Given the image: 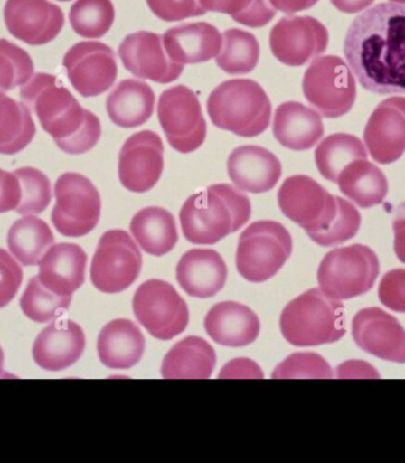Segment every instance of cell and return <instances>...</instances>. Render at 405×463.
Masks as SVG:
<instances>
[{"label":"cell","mask_w":405,"mask_h":463,"mask_svg":"<svg viewBox=\"0 0 405 463\" xmlns=\"http://www.w3.org/2000/svg\"><path fill=\"white\" fill-rule=\"evenodd\" d=\"M344 55L366 90L405 94V5L381 3L359 14L344 42Z\"/></svg>","instance_id":"1"},{"label":"cell","mask_w":405,"mask_h":463,"mask_svg":"<svg viewBox=\"0 0 405 463\" xmlns=\"http://www.w3.org/2000/svg\"><path fill=\"white\" fill-rule=\"evenodd\" d=\"M21 98L68 155H83L100 140V118L83 109L56 76L37 72L23 86Z\"/></svg>","instance_id":"2"},{"label":"cell","mask_w":405,"mask_h":463,"mask_svg":"<svg viewBox=\"0 0 405 463\" xmlns=\"http://www.w3.org/2000/svg\"><path fill=\"white\" fill-rule=\"evenodd\" d=\"M251 216L246 194L229 184H215L186 199L179 213L189 242L212 246L240 231Z\"/></svg>","instance_id":"3"},{"label":"cell","mask_w":405,"mask_h":463,"mask_svg":"<svg viewBox=\"0 0 405 463\" xmlns=\"http://www.w3.org/2000/svg\"><path fill=\"white\" fill-rule=\"evenodd\" d=\"M282 335L297 347L334 344L346 333L345 308L318 288L294 298L281 313Z\"/></svg>","instance_id":"4"},{"label":"cell","mask_w":405,"mask_h":463,"mask_svg":"<svg viewBox=\"0 0 405 463\" xmlns=\"http://www.w3.org/2000/svg\"><path fill=\"white\" fill-rule=\"evenodd\" d=\"M206 107L212 124L235 136L254 137L269 128L270 99L253 80L234 79L221 83L209 95Z\"/></svg>","instance_id":"5"},{"label":"cell","mask_w":405,"mask_h":463,"mask_svg":"<svg viewBox=\"0 0 405 463\" xmlns=\"http://www.w3.org/2000/svg\"><path fill=\"white\" fill-rule=\"evenodd\" d=\"M292 251V236L284 225L275 221L255 222L240 233L237 270L247 281L265 282L278 273Z\"/></svg>","instance_id":"6"},{"label":"cell","mask_w":405,"mask_h":463,"mask_svg":"<svg viewBox=\"0 0 405 463\" xmlns=\"http://www.w3.org/2000/svg\"><path fill=\"white\" fill-rule=\"evenodd\" d=\"M344 201L345 199L334 196L315 179L304 175L286 179L278 193L282 213L300 225L312 241L331 228Z\"/></svg>","instance_id":"7"},{"label":"cell","mask_w":405,"mask_h":463,"mask_svg":"<svg viewBox=\"0 0 405 463\" xmlns=\"http://www.w3.org/2000/svg\"><path fill=\"white\" fill-rule=\"evenodd\" d=\"M380 274V260L372 249L353 244L328 252L318 269L321 292L335 300H349L372 288Z\"/></svg>","instance_id":"8"},{"label":"cell","mask_w":405,"mask_h":463,"mask_svg":"<svg viewBox=\"0 0 405 463\" xmlns=\"http://www.w3.org/2000/svg\"><path fill=\"white\" fill-rule=\"evenodd\" d=\"M303 90L309 105L327 118L349 113L357 98V86L350 67L339 56L318 57L306 71Z\"/></svg>","instance_id":"9"},{"label":"cell","mask_w":405,"mask_h":463,"mask_svg":"<svg viewBox=\"0 0 405 463\" xmlns=\"http://www.w3.org/2000/svg\"><path fill=\"white\" fill-rule=\"evenodd\" d=\"M56 204L52 213L56 231L67 237L88 235L101 216V196L85 175L68 172L55 184Z\"/></svg>","instance_id":"10"},{"label":"cell","mask_w":405,"mask_h":463,"mask_svg":"<svg viewBox=\"0 0 405 463\" xmlns=\"http://www.w3.org/2000/svg\"><path fill=\"white\" fill-rule=\"evenodd\" d=\"M141 267L143 256L135 241L127 232L114 229L99 241L91 261V282L102 293H121L136 282Z\"/></svg>","instance_id":"11"},{"label":"cell","mask_w":405,"mask_h":463,"mask_svg":"<svg viewBox=\"0 0 405 463\" xmlns=\"http://www.w3.org/2000/svg\"><path fill=\"white\" fill-rule=\"evenodd\" d=\"M158 118L175 151L187 155L204 144L208 129L201 102L184 84L163 91L158 102Z\"/></svg>","instance_id":"12"},{"label":"cell","mask_w":405,"mask_h":463,"mask_svg":"<svg viewBox=\"0 0 405 463\" xmlns=\"http://www.w3.org/2000/svg\"><path fill=\"white\" fill-rule=\"evenodd\" d=\"M133 311L152 336L171 340L185 331L189 308L174 287L163 280H148L133 297Z\"/></svg>","instance_id":"13"},{"label":"cell","mask_w":405,"mask_h":463,"mask_svg":"<svg viewBox=\"0 0 405 463\" xmlns=\"http://www.w3.org/2000/svg\"><path fill=\"white\" fill-rule=\"evenodd\" d=\"M69 82L83 98H95L113 87L118 78L116 53L101 42H80L63 57Z\"/></svg>","instance_id":"14"},{"label":"cell","mask_w":405,"mask_h":463,"mask_svg":"<svg viewBox=\"0 0 405 463\" xmlns=\"http://www.w3.org/2000/svg\"><path fill=\"white\" fill-rule=\"evenodd\" d=\"M326 26L309 16L281 18L271 29V52L281 63L289 67L305 66L326 52L328 47Z\"/></svg>","instance_id":"15"},{"label":"cell","mask_w":405,"mask_h":463,"mask_svg":"<svg viewBox=\"0 0 405 463\" xmlns=\"http://www.w3.org/2000/svg\"><path fill=\"white\" fill-rule=\"evenodd\" d=\"M118 179L132 193H147L164 171V145L159 134L141 131L129 137L118 155Z\"/></svg>","instance_id":"16"},{"label":"cell","mask_w":405,"mask_h":463,"mask_svg":"<svg viewBox=\"0 0 405 463\" xmlns=\"http://www.w3.org/2000/svg\"><path fill=\"white\" fill-rule=\"evenodd\" d=\"M118 57L131 74L156 83L174 82L184 71L167 55L163 36L150 32L128 34L118 47Z\"/></svg>","instance_id":"17"},{"label":"cell","mask_w":405,"mask_h":463,"mask_svg":"<svg viewBox=\"0 0 405 463\" xmlns=\"http://www.w3.org/2000/svg\"><path fill=\"white\" fill-rule=\"evenodd\" d=\"M4 21L9 33L29 45H43L62 32L64 14L48 0H7Z\"/></svg>","instance_id":"18"},{"label":"cell","mask_w":405,"mask_h":463,"mask_svg":"<svg viewBox=\"0 0 405 463\" xmlns=\"http://www.w3.org/2000/svg\"><path fill=\"white\" fill-rule=\"evenodd\" d=\"M353 336L363 351L383 361L405 363V330L383 309H362L353 320Z\"/></svg>","instance_id":"19"},{"label":"cell","mask_w":405,"mask_h":463,"mask_svg":"<svg viewBox=\"0 0 405 463\" xmlns=\"http://www.w3.org/2000/svg\"><path fill=\"white\" fill-rule=\"evenodd\" d=\"M364 143L378 164L389 165L405 152V98H390L373 110L364 129Z\"/></svg>","instance_id":"20"},{"label":"cell","mask_w":405,"mask_h":463,"mask_svg":"<svg viewBox=\"0 0 405 463\" xmlns=\"http://www.w3.org/2000/svg\"><path fill=\"white\" fill-rule=\"evenodd\" d=\"M228 175L237 189L250 194L273 190L282 175L278 156L256 145L240 146L228 158Z\"/></svg>","instance_id":"21"},{"label":"cell","mask_w":405,"mask_h":463,"mask_svg":"<svg viewBox=\"0 0 405 463\" xmlns=\"http://www.w3.org/2000/svg\"><path fill=\"white\" fill-rule=\"evenodd\" d=\"M86 336L71 320L55 321L34 340L33 355L36 364L47 371H63L82 357Z\"/></svg>","instance_id":"22"},{"label":"cell","mask_w":405,"mask_h":463,"mask_svg":"<svg viewBox=\"0 0 405 463\" xmlns=\"http://www.w3.org/2000/svg\"><path fill=\"white\" fill-rule=\"evenodd\" d=\"M87 254L78 244L60 243L49 249L40 262L38 280L60 297H72L85 282Z\"/></svg>","instance_id":"23"},{"label":"cell","mask_w":405,"mask_h":463,"mask_svg":"<svg viewBox=\"0 0 405 463\" xmlns=\"http://www.w3.org/2000/svg\"><path fill=\"white\" fill-rule=\"evenodd\" d=\"M179 286L191 297L208 298L220 293L227 282L228 268L212 249H193L177 265Z\"/></svg>","instance_id":"24"},{"label":"cell","mask_w":405,"mask_h":463,"mask_svg":"<svg viewBox=\"0 0 405 463\" xmlns=\"http://www.w3.org/2000/svg\"><path fill=\"white\" fill-rule=\"evenodd\" d=\"M163 43L171 60L185 66L208 62L219 55L223 38L210 23H185L167 30Z\"/></svg>","instance_id":"25"},{"label":"cell","mask_w":405,"mask_h":463,"mask_svg":"<svg viewBox=\"0 0 405 463\" xmlns=\"http://www.w3.org/2000/svg\"><path fill=\"white\" fill-rule=\"evenodd\" d=\"M204 327L213 342L227 347L250 345L261 331V324L254 311L232 301L213 306L205 317Z\"/></svg>","instance_id":"26"},{"label":"cell","mask_w":405,"mask_h":463,"mask_svg":"<svg viewBox=\"0 0 405 463\" xmlns=\"http://www.w3.org/2000/svg\"><path fill=\"white\" fill-rule=\"evenodd\" d=\"M319 113L301 102L281 103L275 110L273 134L282 146L293 151L311 149L324 136Z\"/></svg>","instance_id":"27"},{"label":"cell","mask_w":405,"mask_h":463,"mask_svg":"<svg viewBox=\"0 0 405 463\" xmlns=\"http://www.w3.org/2000/svg\"><path fill=\"white\" fill-rule=\"evenodd\" d=\"M144 352L145 336L131 320L110 321L99 335V358L108 369H132L141 361Z\"/></svg>","instance_id":"28"},{"label":"cell","mask_w":405,"mask_h":463,"mask_svg":"<svg viewBox=\"0 0 405 463\" xmlns=\"http://www.w3.org/2000/svg\"><path fill=\"white\" fill-rule=\"evenodd\" d=\"M155 107V94L150 84L137 79L124 80L108 95L107 113L113 124L135 128L150 120Z\"/></svg>","instance_id":"29"},{"label":"cell","mask_w":405,"mask_h":463,"mask_svg":"<svg viewBox=\"0 0 405 463\" xmlns=\"http://www.w3.org/2000/svg\"><path fill=\"white\" fill-rule=\"evenodd\" d=\"M212 346L200 336H187L164 358L162 376L166 380H209L216 366Z\"/></svg>","instance_id":"30"},{"label":"cell","mask_w":405,"mask_h":463,"mask_svg":"<svg viewBox=\"0 0 405 463\" xmlns=\"http://www.w3.org/2000/svg\"><path fill=\"white\" fill-rule=\"evenodd\" d=\"M129 228L141 249L152 256L169 254L178 242L174 215L158 206L141 209L132 218Z\"/></svg>","instance_id":"31"},{"label":"cell","mask_w":405,"mask_h":463,"mask_svg":"<svg viewBox=\"0 0 405 463\" xmlns=\"http://www.w3.org/2000/svg\"><path fill=\"white\" fill-rule=\"evenodd\" d=\"M337 184L340 191L362 209L381 204L389 193L383 171L368 159L355 160L344 168Z\"/></svg>","instance_id":"32"},{"label":"cell","mask_w":405,"mask_h":463,"mask_svg":"<svg viewBox=\"0 0 405 463\" xmlns=\"http://www.w3.org/2000/svg\"><path fill=\"white\" fill-rule=\"evenodd\" d=\"M53 242L55 237L49 225L30 215L14 222L7 233L11 254L26 267L38 265Z\"/></svg>","instance_id":"33"},{"label":"cell","mask_w":405,"mask_h":463,"mask_svg":"<svg viewBox=\"0 0 405 463\" xmlns=\"http://www.w3.org/2000/svg\"><path fill=\"white\" fill-rule=\"evenodd\" d=\"M34 134L28 107L0 93V155H17L32 144Z\"/></svg>","instance_id":"34"},{"label":"cell","mask_w":405,"mask_h":463,"mask_svg":"<svg viewBox=\"0 0 405 463\" xmlns=\"http://www.w3.org/2000/svg\"><path fill=\"white\" fill-rule=\"evenodd\" d=\"M316 167L325 179L337 183L344 168L358 159H368V152L357 137L335 133L325 137L315 153Z\"/></svg>","instance_id":"35"},{"label":"cell","mask_w":405,"mask_h":463,"mask_svg":"<svg viewBox=\"0 0 405 463\" xmlns=\"http://www.w3.org/2000/svg\"><path fill=\"white\" fill-rule=\"evenodd\" d=\"M259 60V44L253 33L240 29H229L223 33V43L216 57L221 71L231 75H246L253 71Z\"/></svg>","instance_id":"36"},{"label":"cell","mask_w":405,"mask_h":463,"mask_svg":"<svg viewBox=\"0 0 405 463\" xmlns=\"http://www.w3.org/2000/svg\"><path fill=\"white\" fill-rule=\"evenodd\" d=\"M116 9L112 0H76L71 7L69 21L80 36L97 40L112 28Z\"/></svg>","instance_id":"37"},{"label":"cell","mask_w":405,"mask_h":463,"mask_svg":"<svg viewBox=\"0 0 405 463\" xmlns=\"http://www.w3.org/2000/svg\"><path fill=\"white\" fill-rule=\"evenodd\" d=\"M71 297H60L45 288L37 277L29 281L28 287L21 298L23 313L30 320L38 324L55 320L67 311Z\"/></svg>","instance_id":"38"},{"label":"cell","mask_w":405,"mask_h":463,"mask_svg":"<svg viewBox=\"0 0 405 463\" xmlns=\"http://www.w3.org/2000/svg\"><path fill=\"white\" fill-rule=\"evenodd\" d=\"M208 13L229 14L240 24L250 28H262L273 21L277 11L270 6L269 0H198Z\"/></svg>","instance_id":"39"},{"label":"cell","mask_w":405,"mask_h":463,"mask_svg":"<svg viewBox=\"0 0 405 463\" xmlns=\"http://www.w3.org/2000/svg\"><path fill=\"white\" fill-rule=\"evenodd\" d=\"M21 185V202L16 212L19 215H40L52 202V184L43 172L33 167H22L14 171Z\"/></svg>","instance_id":"40"},{"label":"cell","mask_w":405,"mask_h":463,"mask_svg":"<svg viewBox=\"0 0 405 463\" xmlns=\"http://www.w3.org/2000/svg\"><path fill=\"white\" fill-rule=\"evenodd\" d=\"M33 62L24 49L0 40V93L23 86L33 78Z\"/></svg>","instance_id":"41"},{"label":"cell","mask_w":405,"mask_h":463,"mask_svg":"<svg viewBox=\"0 0 405 463\" xmlns=\"http://www.w3.org/2000/svg\"><path fill=\"white\" fill-rule=\"evenodd\" d=\"M334 377L331 367L323 357L316 354H294L277 366L273 380H292V378H330Z\"/></svg>","instance_id":"42"},{"label":"cell","mask_w":405,"mask_h":463,"mask_svg":"<svg viewBox=\"0 0 405 463\" xmlns=\"http://www.w3.org/2000/svg\"><path fill=\"white\" fill-rule=\"evenodd\" d=\"M361 224V213L350 202L344 201L337 220L334 222V224L326 232L316 237L313 242L325 248L339 246V244L345 243L357 235Z\"/></svg>","instance_id":"43"},{"label":"cell","mask_w":405,"mask_h":463,"mask_svg":"<svg viewBox=\"0 0 405 463\" xmlns=\"http://www.w3.org/2000/svg\"><path fill=\"white\" fill-rule=\"evenodd\" d=\"M156 17L165 22H181L206 14L198 0H146Z\"/></svg>","instance_id":"44"},{"label":"cell","mask_w":405,"mask_h":463,"mask_svg":"<svg viewBox=\"0 0 405 463\" xmlns=\"http://www.w3.org/2000/svg\"><path fill=\"white\" fill-rule=\"evenodd\" d=\"M381 304L397 313H405V269L385 274L378 288Z\"/></svg>","instance_id":"45"},{"label":"cell","mask_w":405,"mask_h":463,"mask_svg":"<svg viewBox=\"0 0 405 463\" xmlns=\"http://www.w3.org/2000/svg\"><path fill=\"white\" fill-rule=\"evenodd\" d=\"M22 281V268L11 258L9 252L0 249V308L14 300Z\"/></svg>","instance_id":"46"},{"label":"cell","mask_w":405,"mask_h":463,"mask_svg":"<svg viewBox=\"0 0 405 463\" xmlns=\"http://www.w3.org/2000/svg\"><path fill=\"white\" fill-rule=\"evenodd\" d=\"M21 202V185L14 172L0 170V213L16 210Z\"/></svg>","instance_id":"47"},{"label":"cell","mask_w":405,"mask_h":463,"mask_svg":"<svg viewBox=\"0 0 405 463\" xmlns=\"http://www.w3.org/2000/svg\"><path fill=\"white\" fill-rule=\"evenodd\" d=\"M243 371L250 373L251 378H259L262 380L263 373L261 369L256 364V363L250 361V359H235L224 366V369L221 371L220 380L221 378H243Z\"/></svg>","instance_id":"48"},{"label":"cell","mask_w":405,"mask_h":463,"mask_svg":"<svg viewBox=\"0 0 405 463\" xmlns=\"http://www.w3.org/2000/svg\"><path fill=\"white\" fill-rule=\"evenodd\" d=\"M393 233H395V252L400 262L405 263V203L397 209L393 220Z\"/></svg>","instance_id":"49"},{"label":"cell","mask_w":405,"mask_h":463,"mask_svg":"<svg viewBox=\"0 0 405 463\" xmlns=\"http://www.w3.org/2000/svg\"><path fill=\"white\" fill-rule=\"evenodd\" d=\"M275 10L293 14L311 9L319 0H269Z\"/></svg>","instance_id":"50"},{"label":"cell","mask_w":405,"mask_h":463,"mask_svg":"<svg viewBox=\"0 0 405 463\" xmlns=\"http://www.w3.org/2000/svg\"><path fill=\"white\" fill-rule=\"evenodd\" d=\"M374 0H331L335 7L342 13L358 14L372 5Z\"/></svg>","instance_id":"51"},{"label":"cell","mask_w":405,"mask_h":463,"mask_svg":"<svg viewBox=\"0 0 405 463\" xmlns=\"http://www.w3.org/2000/svg\"><path fill=\"white\" fill-rule=\"evenodd\" d=\"M4 366V352L2 350V347H0V373H2Z\"/></svg>","instance_id":"52"},{"label":"cell","mask_w":405,"mask_h":463,"mask_svg":"<svg viewBox=\"0 0 405 463\" xmlns=\"http://www.w3.org/2000/svg\"><path fill=\"white\" fill-rule=\"evenodd\" d=\"M393 3L405 4V0H391Z\"/></svg>","instance_id":"53"},{"label":"cell","mask_w":405,"mask_h":463,"mask_svg":"<svg viewBox=\"0 0 405 463\" xmlns=\"http://www.w3.org/2000/svg\"><path fill=\"white\" fill-rule=\"evenodd\" d=\"M59 2H71V0H59Z\"/></svg>","instance_id":"54"}]
</instances>
